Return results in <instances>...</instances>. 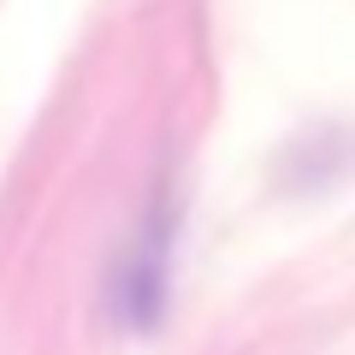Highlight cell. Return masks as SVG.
I'll use <instances>...</instances> for the list:
<instances>
[{"label": "cell", "mask_w": 355, "mask_h": 355, "mask_svg": "<svg viewBox=\"0 0 355 355\" xmlns=\"http://www.w3.org/2000/svg\"><path fill=\"white\" fill-rule=\"evenodd\" d=\"M178 225H184V202L172 190H154L142 207L137 231L113 249V266L101 279V314L125 338H154L172 308V272H178Z\"/></svg>", "instance_id": "6da1fadb"}]
</instances>
